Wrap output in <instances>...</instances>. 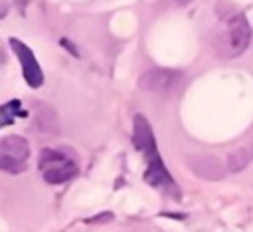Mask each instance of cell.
<instances>
[{"label": "cell", "mask_w": 253, "mask_h": 232, "mask_svg": "<svg viewBox=\"0 0 253 232\" xmlns=\"http://www.w3.org/2000/svg\"><path fill=\"white\" fill-rule=\"evenodd\" d=\"M132 139H134V145L136 149L144 155L146 159V173H144V180L166 192V194H172L176 198H180V190L176 186V180L170 176L168 169L164 167L160 155H158V149H156V141H154V133H152V127L150 123L146 121V117L142 115H136L134 117V131H132Z\"/></svg>", "instance_id": "obj_1"}, {"label": "cell", "mask_w": 253, "mask_h": 232, "mask_svg": "<svg viewBox=\"0 0 253 232\" xmlns=\"http://www.w3.org/2000/svg\"><path fill=\"white\" fill-rule=\"evenodd\" d=\"M223 32L215 38V46L219 50V54H223L225 58H235L241 52H245V48L251 42V28L249 22L243 14H231L225 24H223Z\"/></svg>", "instance_id": "obj_2"}, {"label": "cell", "mask_w": 253, "mask_h": 232, "mask_svg": "<svg viewBox=\"0 0 253 232\" xmlns=\"http://www.w3.org/2000/svg\"><path fill=\"white\" fill-rule=\"evenodd\" d=\"M38 167L42 171V176L49 184H61L77 174V163L67 157L61 151L55 149H43L38 159Z\"/></svg>", "instance_id": "obj_3"}, {"label": "cell", "mask_w": 253, "mask_h": 232, "mask_svg": "<svg viewBox=\"0 0 253 232\" xmlns=\"http://www.w3.org/2000/svg\"><path fill=\"white\" fill-rule=\"evenodd\" d=\"M30 157V145L20 135H8L0 141V169L6 173H22Z\"/></svg>", "instance_id": "obj_4"}, {"label": "cell", "mask_w": 253, "mask_h": 232, "mask_svg": "<svg viewBox=\"0 0 253 232\" xmlns=\"http://www.w3.org/2000/svg\"><path fill=\"white\" fill-rule=\"evenodd\" d=\"M10 46L22 65V73H24V79L30 87H40L43 83V73H42V67L34 56V52L18 38H10Z\"/></svg>", "instance_id": "obj_5"}, {"label": "cell", "mask_w": 253, "mask_h": 232, "mask_svg": "<svg viewBox=\"0 0 253 232\" xmlns=\"http://www.w3.org/2000/svg\"><path fill=\"white\" fill-rule=\"evenodd\" d=\"M180 79H182L180 71L166 69V67H156V69L144 71L138 83L144 91H170L178 85Z\"/></svg>", "instance_id": "obj_6"}, {"label": "cell", "mask_w": 253, "mask_h": 232, "mask_svg": "<svg viewBox=\"0 0 253 232\" xmlns=\"http://www.w3.org/2000/svg\"><path fill=\"white\" fill-rule=\"evenodd\" d=\"M190 169L206 180H219L223 178V165L213 155H192L188 159Z\"/></svg>", "instance_id": "obj_7"}, {"label": "cell", "mask_w": 253, "mask_h": 232, "mask_svg": "<svg viewBox=\"0 0 253 232\" xmlns=\"http://www.w3.org/2000/svg\"><path fill=\"white\" fill-rule=\"evenodd\" d=\"M36 123L43 133H57V115L55 111L45 103H36Z\"/></svg>", "instance_id": "obj_8"}, {"label": "cell", "mask_w": 253, "mask_h": 232, "mask_svg": "<svg viewBox=\"0 0 253 232\" xmlns=\"http://www.w3.org/2000/svg\"><path fill=\"white\" fill-rule=\"evenodd\" d=\"M251 159H253V149L251 147H241V149H235V151L229 153L227 167H229L231 173H239L251 163Z\"/></svg>", "instance_id": "obj_9"}, {"label": "cell", "mask_w": 253, "mask_h": 232, "mask_svg": "<svg viewBox=\"0 0 253 232\" xmlns=\"http://www.w3.org/2000/svg\"><path fill=\"white\" fill-rule=\"evenodd\" d=\"M22 103L20 101H8L6 105H2V109H0V117H2V125H8V123H12V119L16 117V115H26L22 109Z\"/></svg>", "instance_id": "obj_10"}, {"label": "cell", "mask_w": 253, "mask_h": 232, "mask_svg": "<svg viewBox=\"0 0 253 232\" xmlns=\"http://www.w3.org/2000/svg\"><path fill=\"white\" fill-rule=\"evenodd\" d=\"M61 46H65V48H67V50H69V52H71L73 56H77V50H75V48L71 46V42H69V40H65V38H61Z\"/></svg>", "instance_id": "obj_11"}, {"label": "cell", "mask_w": 253, "mask_h": 232, "mask_svg": "<svg viewBox=\"0 0 253 232\" xmlns=\"http://www.w3.org/2000/svg\"><path fill=\"white\" fill-rule=\"evenodd\" d=\"M16 2H18V4H20V8H24V6H26V4H28V2H30V0H16Z\"/></svg>", "instance_id": "obj_12"}, {"label": "cell", "mask_w": 253, "mask_h": 232, "mask_svg": "<svg viewBox=\"0 0 253 232\" xmlns=\"http://www.w3.org/2000/svg\"><path fill=\"white\" fill-rule=\"evenodd\" d=\"M178 2H190V0H178Z\"/></svg>", "instance_id": "obj_13"}]
</instances>
